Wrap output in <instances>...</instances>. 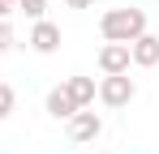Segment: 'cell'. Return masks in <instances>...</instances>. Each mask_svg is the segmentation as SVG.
<instances>
[{"label":"cell","mask_w":159,"mask_h":154,"mask_svg":"<svg viewBox=\"0 0 159 154\" xmlns=\"http://www.w3.org/2000/svg\"><path fill=\"white\" fill-rule=\"evenodd\" d=\"M9 13H17V0H0V22H4Z\"/></svg>","instance_id":"7c38bea8"},{"label":"cell","mask_w":159,"mask_h":154,"mask_svg":"<svg viewBox=\"0 0 159 154\" xmlns=\"http://www.w3.org/2000/svg\"><path fill=\"white\" fill-rule=\"evenodd\" d=\"M73 111H82V107L73 103V94L65 90V81H60V86H52V90H48V116H56V120H69Z\"/></svg>","instance_id":"52a82bcc"},{"label":"cell","mask_w":159,"mask_h":154,"mask_svg":"<svg viewBox=\"0 0 159 154\" xmlns=\"http://www.w3.org/2000/svg\"><path fill=\"white\" fill-rule=\"evenodd\" d=\"M133 94H138V86H133L129 73H112V77L99 81V103L103 107H129Z\"/></svg>","instance_id":"7a4b0ae2"},{"label":"cell","mask_w":159,"mask_h":154,"mask_svg":"<svg viewBox=\"0 0 159 154\" xmlns=\"http://www.w3.org/2000/svg\"><path fill=\"white\" fill-rule=\"evenodd\" d=\"M17 13H26L30 22H43V13H48V0H17Z\"/></svg>","instance_id":"9c48e42d"},{"label":"cell","mask_w":159,"mask_h":154,"mask_svg":"<svg viewBox=\"0 0 159 154\" xmlns=\"http://www.w3.org/2000/svg\"><path fill=\"white\" fill-rule=\"evenodd\" d=\"M129 43H103L99 47V69H103V77L112 73H129Z\"/></svg>","instance_id":"3957f363"},{"label":"cell","mask_w":159,"mask_h":154,"mask_svg":"<svg viewBox=\"0 0 159 154\" xmlns=\"http://www.w3.org/2000/svg\"><path fill=\"white\" fill-rule=\"evenodd\" d=\"M30 47L39 51V56H52L56 47H60V26L56 22H34V30H30Z\"/></svg>","instance_id":"5b68a950"},{"label":"cell","mask_w":159,"mask_h":154,"mask_svg":"<svg viewBox=\"0 0 159 154\" xmlns=\"http://www.w3.org/2000/svg\"><path fill=\"white\" fill-rule=\"evenodd\" d=\"M99 133H103V120H99L95 111H86V107H82V111L69 116V137H73V141H95Z\"/></svg>","instance_id":"277c9868"},{"label":"cell","mask_w":159,"mask_h":154,"mask_svg":"<svg viewBox=\"0 0 159 154\" xmlns=\"http://www.w3.org/2000/svg\"><path fill=\"white\" fill-rule=\"evenodd\" d=\"M13 47V30H9V22H0V51Z\"/></svg>","instance_id":"8fae6325"},{"label":"cell","mask_w":159,"mask_h":154,"mask_svg":"<svg viewBox=\"0 0 159 154\" xmlns=\"http://www.w3.org/2000/svg\"><path fill=\"white\" fill-rule=\"evenodd\" d=\"M65 90L73 94V103H78V107H90V103H95V94H99L95 77H65Z\"/></svg>","instance_id":"ba28073f"},{"label":"cell","mask_w":159,"mask_h":154,"mask_svg":"<svg viewBox=\"0 0 159 154\" xmlns=\"http://www.w3.org/2000/svg\"><path fill=\"white\" fill-rule=\"evenodd\" d=\"M129 60L138 64V69L159 64V34H142V39H133V43H129Z\"/></svg>","instance_id":"8992f818"},{"label":"cell","mask_w":159,"mask_h":154,"mask_svg":"<svg viewBox=\"0 0 159 154\" xmlns=\"http://www.w3.org/2000/svg\"><path fill=\"white\" fill-rule=\"evenodd\" d=\"M65 4H69V9H90L95 0H65Z\"/></svg>","instance_id":"4fadbf2b"},{"label":"cell","mask_w":159,"mask_h":154,"mask_svg":"<svg viewBox=\"0 0 159 154\" xmlns=\"http://www.w3.org/2000/svg\"><path fill=\"white\" fill-rule=\"evenodd\" d=\"M99 34H103V43H133V39H142L146 34V13L142 9H107L103 17H99Z\"/></svg>","instance_id":"6da1fadb"},{"label":"cell","mask_w":159,"mask_h":154,"mask_svg":"<svg viewBox=\"0 0 159 154\" xmlns=\"http://www.w3.org/2000/svg\"><path fill=\"white\" fill-rule=\"evenodd\" d=\"M13 103H17V94H13V86H4V81H0V120H9Z\"/></svg>","instance_id":"30bf717a"}]
</instances>
